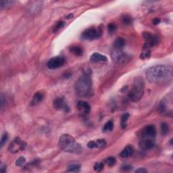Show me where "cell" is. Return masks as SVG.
<instances>
[{
    "mask_svg": "<svg viewBox=\"0 0 173 173\" xmlns=\"http://www.w3.org/2000/svg\"><path fill=\"white\" fill-rule=\"evenodd\" d=\"M58 146L65 152L80 154L82 152V145L69 134H64L59 139Z\"/></svg>",
    "mask_w": 173,
    "mask_h": 173,
    "instance_id": "2",
    "label": "cell"
},
{
    "mask_svg": "<svg viewBox=\"0 0 173 173\" xmlns=\"http://www.w3.org/2000/svg\"><path fill=\"white\" fill-rule=\"evenodd\" d=\"M145 82L142 77L136 78L134 81L133 88L128 93V97L131 101L137 102L142 98L144 94Z\"/></svg>",
    "mask_w": 173,
    "mask_h": 173,
    "instance_id": "4",
    "label": "cell"
},
{
    "mask_svg": "<svg viewBox=\"0 0 173 173\" xmlns=\"http://www.w3.org/2000/svg\"><path fill=\"white\" fill-rule=\"evenodd\" d=\"M172 93L166 95L162 99L160 103L159 110L164 115H172Z\"/></svg>",
    "mask_w": 173,
    "mask_h": 173,
    "instance_id": "5",
    "label": "cell"
},
{
    "mask_svg": "<svg viewBox=\"0 0 173 173\" xmlns=\"http://www.w3.org/2000/svg\"><path fill=\"white\" fill-rule=\"evenodd\" d=\"M111 56L113 60L118 63H125L130 60V57L120 49L113 48L111 52Z\"/></svg>",
    "mask_w": 173,
    "mask_h": 173,
    "instance_id": "8",
    "label": "cell"
},
{
    "mask_svg": "<svg viewBox=\"0 0 173 173\" xmlns=\"http://www.w3.org/2000/svg\"><path fill=\"white\" fill-rule=\"evenodd\" d=\"M101 35V30L100 28L90 27L87 28L82 33L81 37L85 40H94L100 37Z\"/></svg>",
    "mask_w": 173,
    "mask_h": 173,
    "instance_id": "6",
    "label": "cell"
},
{
    "mask_svg": "<svg viewBox=\"0 0 173 173\" xmlns=\"http://www.w3.org/2000/svg\"><path fill=\"white\" fill-rule=\"evenodd\" d=\"M125 40L122 37H118L114 41L113 43V48L116 49H120L123 50V48L125 47Z\"/></svg>",
    "mask_w": 173,
    "mask_h": 173,
    "instance_id": "19",
    "label": "cell"
},
{
    "mask_svg": "<svg viewBox=\"0 0 173 173\" xmlns=\"http://www.w3.org/2000/svg\"><path fill=\"white\" fill-rule=\"evenodd\" d=\"M104 162H99V163H96V164L94 165L93 169L96 171L97 172H100L101 170H103L104 166Z\"/></svg>",
    "mask_w": 173,
    "mask_h": 173,
    "instance_id": "30",
    "label": "cell"
},
{
    "mask_svg": "<svg viewBox=\"0 0 173 173\" xmlns=\"http://www.w3.org/2000/svg\"><path fill=\"white\" fill-rule=\"evenodd\" d=\"M80 169H81V165L80 164H71L68 167L67 172H80Z\"/></svg>",
    "mask_w": 173,
    "mask_h": 173,
    "instance_id": "24",
    "label": "cell"
},
{
    "mask_svg": "<svg viewBox=\"0 0 173 173\" xmlns=\"http://www.w3.org/2000/svg\"><path fill=\"white\" fill-rule=\"evenodd\" d=\"M143 36L145 40V43L143 49L145 50H147L151 47L156 45L158 43V39L157 36L152 35L148 32H144L143 33Z\"/></svg>",
    "mask_w": 173,
    "mask_h": 173,
    "instance_id": "10",
    "label": "cell"
},
{
    "mask_svg": "<svg viewBox=\"0 0 173 173\" xmlns=\"http://www.w3.org/2000/svg\"><path fill=\"white\" fill-rule=\"evenodd\" d=\"M75 91L80 97H86L91 96L92 91L91 72L86 71L78 79L75 83Z\"/></svg>",
    "mask_w": 173,
    "mask_h": 173,
    "instance_id": "3",
    "label": "cell"
},
{
    "mask_svg": "<svg viewBox=\"0 0 173 173\" xmlns=\"http://www.w3.org/2000/svg\"><path fill=\"white\" fill-rule=\"evenodd\" d=\"M26 159L23 156L19 157L16 161V166L18 167H22L25 164Z\"/></svg>",
    "mask_w": 173,
    "mask_h": 173,
    "instance_id": "28",
    "label": "cell"
},
{
    "mask_svg": "<svg viewBox=\"0 0 173 173\" xmlns=\"http://www.w3.org/2000/svg\"><path fill=\"white\" fill-rule=\"evenodd\" d=\"M106 144V141L103 139H97L96 141H91L87 143V147L90 149H93V148H101L104 147Z\"/></svg>",
    "mask_w": 173,
    "mask_h": 173,
    "instance_id": "15",
    "label": "cell"
},
{
    "mask_svg": "<svg viewBox=\"0 0 173 173\" xmlns=\"http://www.w3.org/2000/svg\"><path fill=\"white\" fill-rule=\"evenodd\" d=\"M139 146L143 150H150L154 147L155 145V138L152 137H140Z\"/></svg>",
    "mask_w": 173,
    "mask_h": 173,
    "instance_id": "12",
    "label": "cell"
},
{
    "mask_svg": "<svg viewBox=\"0 0 173 173\" xmlns=\"http://www.w3.org/2000/svg\"><path fill=\"white\" fill-rule=\"evenodd\" d=\"M26 147V143L21 140L20 138L16 137L12 141L8 146L9 152L12 153H17L24 150Z\"/></svg>",
    "mask_w": 173,
    "mask_h": 173,
    "instance_id": "7",
    "label": "cell"
},
{
    "mask_svg": "<svg viewBox=\"0 0 173 173\" xmlns=\"http://www.w3.org/2000/svg\"><path fill=\"white\" fill-rule=\"evenodd\" d=\"M160 128H161V134L162 135L165 136L167 134H169L170 131V128L167 123H162L161 125H160Z\"/></svg>",
    "mask_w": 173,
    "mask_h": 173,
    "instance_id": "23",
    "label": "cell"
},
{
    "mask_svg": "<svg viewBox=\"0 0 173 173\" xmlns=\"http://www.w3.org/2000/svg\"><path fill=\"white\" fill-rule=\"evenodd\" d=\"M14 3V1H0V8H1V9L7 8L12 6Z\"/></svg>",
    "mask_w": 173,
    "mask_h": 173,
    "instance_id": "25",
    "label": "cell"
},
{
    "mask_svg": "<svg viewBox=\"0 0 173 173\" xmlns=\"http://www.w3.org/2000/svg\"><path fill=\"white\" fill-rule=\"evenodd\" d=\"M146 77L148 81L152 83L169 84L172 80V68L169 65L153 66L147 70Z\"/></svg>",
    "mask_w": 173,
    "mask_h": 173,
    "instance_id": "1",
    "label": "cell"
},
{
    "mask_svg": "<svg viewBox=\"0 0 173 173\" xmlns=\"http://www.w3.org/2000/svg\"><path fill=\"white\" fill-rule=\"evenodd\" d=\"M65 22L64 21H60L56 24V25L54 26V28H53V32H56L58 30H60V28H62L65 26Z\"/></svg>",
    "mask_w": 173,
    "mask_h": 173,
    "instance_id": "31",
    "label": "cell"
},
{
    "mask_svg": "<svg viewBox=\"0 0 173 173\" xmlns=\"http://www.w3.org/2000/svg\"><path fill=\"white\" fill-rule=\"evenodd\" d=\"M43 98H44V96H43L42 93L36 92L33 97L32 101L31 102V105L33 106H36V105L39 104L40 102L42 101Z\"/></svg>",
    "mask_w": 173,
    "mask_h": 173,
    "instance_id": "17",
    "label": "cell"
},
{
    "mask_svg": "<svg viewBox=\"0 0 173 173\" xmlns=\"http://www.w3.org/2000/svg\"><path fill=\"white\" fill-rule=\"evenodd\" d=\"M134 150L132 145H127L126 147L120 153V157L123 158H126L129 156H131V155L133 153Z\"/></svg>",
    "mask_w": 173,
    "mask_h": 173,
    "instance_id": "18",
    "label": "cell"
},
{
    "mask_svg": "<svg viewBox=\"0 0 173 173\" xmlns=\"http://www.w3.org/2000/svg\"><path fill=\"white\" fill-rule=\"evenodd\" d=\"M151 55V52H150L149 50H145L144 52L141 53V55H140V58L141 59L144 60L145 58H150Z\"/></svg>",
    "mask_w": 173,
    "mask_h": 173,
    "instance_id": "33",
    "label": "cell"
},
{
    "mask_svg": "<svg viewBox=\"0 0 173 173\" xmlns=\"http://www.w3.org/2000/svg\"><path fill=\"white\" fill-rule=\"evenodd\" d=\"M90 60L91 62H106L108 58L106 55H102L99 53H93L90 57Z\"/></svg>",
    "mask_w": 173,
    "mask_h": 173,
    "instance_id": "16",
    "label": "cell"
},
{
    "mask_svg": "<svg viewBox=\"0 0 173 173\" xmlns=\"http://www.w3.org/2000/svg\"><path fill=\"white\" fill-rule=\"evenodd\" d=\"M122 21H123V23L124 24H126V25H129V24H131L133 23V19L130 16L125 15L123 16V18H122Z\"/></svg>",
    "mask_w": 173,
    "mask_h": 173,
    "instance_id": "27",
    "label": "cell"
},
{
    "mask_svg": "<svg viewBox=\"0 0 173 173\" xmlns=\"http://www.w3.org/2000/svg\"><path fill=\"white\" fill-rule=\"evenodd\" d=\"M117 28L116 25L114 23H109L108 25V29L109 33L110 34H112L115 32Z\"/></svg>",
    "mask_w": 173,
    "mask_h": 173,
    "instance_id": "32",
    "label": "cell"
},
{
    "mask_svg": "<svg viewBox=\"0 0 173 173\" xmlns=\"http://www.w3.org/2000/svg\"><path fill=\"white\" fill-rule=\"evenodd\" d=\"M156 135V130L153 125H148L141 131L140 137H152L155 138Z\"/></svg>",
    "mask_w": 173,
    "mask_h": 173,
    "instance_id": "13",
    "label": "cell"
},
{
    "mask_svg": "<svg viewBox=\"0 0 173 173\" xmlns=\"http://www.w3.org/2000/svg\"><path fill=\"white\" fill-rule=\"evenodd\" d=\"M160 19L158 18H155L153 20V24H154V25H157V24H160Z\"/></svg>",
    "mask_w": 173,
    "mask_h": 173,
    "instance_id": "38",
    "label": "cell"
},
{
    "mask_svg": "<svg viewBox=\"0 0 173 173\" xmlns=\"http://www.w3.org/2000/svg\"><path fill=\"white\" fill-rule=\"evenodd\" d=\"M71 75H72V72H70V71H66L64 74V78H65V79H68V78H70V77H71Z\"/></svg>",
    "mask_w": 173,
    "mask_h": 173,
    "instance_id": "37",
    "label": "cell"
},
{
    "mask_svg": "<svg viewBox=\"0 0 173 173\" xmlns=\"http://www.w3.org/2000/svg\"><path fill=\"white\" fill-rule=\"evenodd\" d=\"M8 139V135L7 133H4L3 134V135L1 136V141H0V146L1 147H3V146L6 144L7 141Z\"/></svg>",
    "mask_w": 173,
    "mask_h": 173,
    "instance_id": "29",
    "label": "cell"
},
{
    "mask_svg": "<svg viewBox=\"0 0 173 173\" xmlns=\"http://www.w3.org/2000/svg\"><path fill=\"white\" fill-rule=\"evenodd\" d=\"M66 63V60L62 56H55L48 61L47 62V68L49 69L54 70L59 69V68L63 66Z\"/></svg>",
    "mask_w": 173,
    "mask_h": 173,
    "instance_id": "9",
    "label": "cell"
},
{
    "mask_svg": "<svg viewBox=\"0 0 173 173\" xmlns=\"http://www.w3.org/2000/svg\"><path fill=\"white\" fill-rule=\"evenodd\" d=\"M53 108L57 110L63 111L64 112H69L70 111V108L68 105L66 99L62 97H57L56 99L53 101Z\"/></svg>",
    "mask_w": 173,
    "mask_h": 173,
    "instance_id": "11",
    "label": "cell"
},
{
    "mask_svg": "<svg viewBox=\"0 0 173 173\" xmlns=\"http://www.w3.org/2000/svg\"><path fill=\"white\" fill-rule=\"evenodd\" d=\"M70 52L74 53L76 55H81L83 53V50L78 45H72L69 49Z\"/></svg>",
    "mask_w": 173,
    "mask_h": 173,
    "instance_id": "20",
    "label": "cell"
},
{
    "mask_svg": "<svg viewBox=\"0 0 173 173\" xmlns=\"http://www.w3.org/2000/svg\"><path fill=\"white\" fill-rule=\"evenodd\" d=\"M129 116H130V114L128 113H125L122 116L120 120V126L123 129H125L126 126H127V121Z\"/></svg>",
    "mask_w": 173,
    "mask_h": 173,
    "instance_id": "21",
    "label": "cell"
},
{
    "mask_svg": "<svg viewBox=\"0 0 173 173\" xmlns=\"http://www.w3.org/2000/svg\"><path fill=\"white\" fill-rule=\"evenodd\" d=\"M132 169H133V167L130 165H125L122 167V169H123L124 171H129V170H132Z\"/></svg>",
    "mask_w": 173,
    "mask_h": 173,
    "instance_id": "34",
    "label": "cell"
},
{
    "mask_svg": "<svg viewBox=\"0 0 173 173\" xmlns=\"http://www.w3.org/2000/svg\"><path fill=\"white\" fill-rule=\"evenodd\" d=\"M135 172L137 173H145V172H147V169H145V168H139V169H137Z\"/></svg>",
    "mask_w": 173,
    "mask_h": 173,
    "instance_id": "36",
    "label": "cell"
},
{
    "mask_svg": "<svg viewBox=\"0 0 173 173\" xmlns=\"http://www.w3.org/2000/svg\"><path fill=\"white\" fill-rule=\"evenodd\" d=\"M77 108L82 116H87L91 111V106L85 101H79L77 103Z\"/></svg>",
    "mask_w": 173,
    "mask_h": 173,
    "instance_id": "14",
    "label": "cell"
},
{
    "mask_svg": "<svg viewBox=\"0 0 173 173\" xmlns=\"http://www.w3.org/2000/svg\"><path fill=\"white\" fill-rule=\"evenodd\" d=\"M113 127H114V123L112 120H109L105 124L104 128L103 129H102V131H103L104 133L109 132V131H112Z\"/></svg>",
    "mask_w": 173,
    "mask_h": 173,
    "instance_id": "22",
    "label": "cell"
},
{
    "mask_svg": "<svg viewBox=\"0 0 173 173\" xmlns=\"http://www.w3.org/2000/svg\"><path fill=\"white\" fill-rule=\"evenodd\" d=\"M116 162V158L113 156H110L105 160L104 163H106L108 166H113L114 165H115Z\"/></svg>",
    "mask_w": 173,
    "mask_h": 173,
    "instance_id": "26",
    "label": "cell"
},
{
    "mask_svg": "<svg viewBox=\"0 0 173 173\" xmlns=\"http://www.w3.org/2000/svg\"><path fill=\"white\" fill-rule=\"evenodd\" d=\"M6 169H7V166L5 164H1V166H0V171H1V173L6 172Z\"/></svg>",
    "mask_w": 173,
    "mask_h": 173,
    "instance_id": "35",
    "label": "cell"
}]
</instances>
